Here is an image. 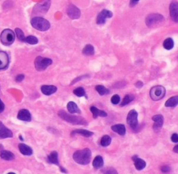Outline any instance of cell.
<instances>
[{
    "instance_id": "1",
    "label": "cell",
    "mask_w": 178,
    "mask_h": 174,
    "mask_svg": "<svg viewBox=\"0 0 178 174\" xmlns=\"http://www.w3.org/2000/svg\"><path fill=\"white\" fill-rule=\"evenodd\" d=\"M92 153L90 149L84 148L75 152L73 154V160L77 164L81 165H86L91 161Z\"/></svg>"
},
{
    "instance_id": "2",
    "label": "cell",
    "mask_w": 178,
    "mask_h": 174,
    "mask_svg": "<svg viewBox=\"0 0 178 174\" xmlns=\"http://www.w3.org/2000/svg\"><path fill=\"white\" fill-rule=\"evenodd\" d=\"M58 115L63 120L67 122V123L72 124L74 125H87V121L84 117L81 116L74 115L72 114L67 113L63 110H61L58 112Z\"/></svg>"
},
{
    "instance_id": "3",
    "label": "cell",
    "mask_w": 178,
    "mask_h": 174,
    "mask_svg": "<svg viewBox=\"0 0 178 174\" xmlns=\"http://www.w3.org/2000/svg\"><path fill=\"white\" fill-rule=\"evenodd\" d=\"M51 6V0H41L40 2L36 4L33 9V15L36 17L45 14Z\"/></svg>"
},
{
    "instance_id": "4",
    "label": "cell",
    "mask_w": 178,
    "mask_h": 174,
    "mask_svg": "<svg viewBox=\"0 0 178 174\" xmlns=\"http://www.w3.org/2000/svg\"><path fill=\"white\" fill-rule=\"evenodd\" d=\"M32 26L36 30L42 31H47L50 28V23L49 21L42 17H34L31 20Z\"/></svg>"
},
{
    "instance_id": "5",
    "label": "cell",
    "mask_w": 178,
    "mask_h": 174,
    "mask_svg": "<svg viewBox=\"0 0 178 174\" xmlns=\"http://www.w3.org/2000/svg\"><path fill=\"white\" fill-rule=\"evenodd\" d=\"M165 21L164 16L158 13H153L148 15L146 18V24L148 28H155L161 25Z\"/></svg>"
},
{
    "instance_id": "6",
    "label": "cell",
    "mask_w": 178,
    "mask_h": 174,
    "mask_svg": "<svg viewBox=\"0 0 178 174\" xmlns=\"http://www.w3.org/2000/svg\"><path fill=\"white\" fill-rule=\"evenodd\" d=\"M15 38V33L9 29H6L1 33V35H0L1 42L5 46L11 45L14 42Z\"/></svg>"
},
{
    "instance_id": "7",
    "label": "cell",
    "mask_w": 178,
    "mask_h": 174,
    "mask_svg": "<svg viewBox=\"0 0 178 174\" xmlns=\"http://www.w3.org/2000/svg\"><path fill=\"white\" fill-rule=\"evenodd\" d=\"M166 94V89L161 86H156L151 88L150 96L153 101H159L163 99Z\"/></svg>"
},
{
    "instance_id": "8",
    "label": "cell",
    "mask_w": 178,
    "mask_h": 174,
    "mask_svg": "<svg viewBox=\"0 0 178 174\" xmlns=\"http://www.w3.org/2000/svg\"><path fill=\"white\" fill-rule=\"evenodd\" d=\"M52 64V60L51 59L47 57H42L40 56L36 57L34 62L35 67H36V70L39 71L45 70Z\"/></svg>"
},
{
    "instance_id": "9",
    "label": "cell",
    "mask_w": 178,
    "mask_h": 174,
    "mask_svg": "<svg viewBox=\"0 0 178 174\" xmlns=\"http://www.w3.org/2000/svg\"><path fill=\"white\" fill-rule=\"evenodd\" d=\"M127 123L133 130H136L139 127L138 113L136 110H131L127 117Z\"/></svg>"
},
{
    "instance_id": "10",
    "label": "cell",
    "mask_w": 178,
    "mask_h": 174,
    "mask_svg": "<svg viewBox=\"0 0 178 174\" xmlns=\"http://www.w3.org/2000/svg\"><path fill=\"white\" fill-rule=\"evenodd\" d=\"M113 16V13L109 10L104 9L98 15L96 19V23L98 25L104 24L107 18H111Z\"/></svg>"
},
{
    "instance_id": "11",
    "label": "cell",
    "mask_w": 178,
    "mask_h": 174,
    "mask_svg": "<svg viewBox=\"0 0 178 174\" xmlns=\"http://www.w3.org/2000/svg\"><path fill=\"white\" fill-rule=\"evenodd\" d=\"M67 14L70 18L76 20L79 18L81 15L80 10L73 4H70L67 9Z\"/></svg>"
},
{
    "instance_id": "12",
    "label": "cell",
    "mask_w": 178,
    "mask_h": 174,
    "mask_svg": "<svg viewBox=\"0 0 178 174\" xmlns=\"http://www.w3.org/2000/svg\"><path fill=\"white\" fill-rule=\"evenodd\" d=\"M169 12L172 20L178 22V2L173 1L169 7Z\"/></svg>"
},
{
    "instance_id": "13",
    "label": "cell",
    "mask_w": 178,
    "mask_h": 174,
    "mask_svg": "<svg viewBox=\"0 0 178 174\" xmlns=\"http://www.w3.org/2000/svg\"><path fill=\"white\" fill-rule=\"evenodd\" d=\"M13 135L11 129L7 128L2 122H0V139L12 138Z\"/></svg>"
},
{
    "instance_id": "14",
    "label": "cell",
    "mask_w": 178,
    "mask_h": 174,
    "mask_svg": "<svg viewBox=\"0 0 178 174\" xmlns=\"http://www.w3.org/2000/svg\"><path fill=\"white\" fill-rule=\"evenodd\" d=\"M152 120L154 122L153 129L155 131H159L164 125V117L161 115H155L152 117Z\"/></svg>"
},
{
    "instance_id": "15",
    "label": "cell",
    "mask_w": 178,
    "mask_h": 174,
    "mask_svg": "<svg viewBox=\"0 0 178 174\" xmlns=\"http://www.w3.org/2000/svg\"><path fill=\"white\" fill-rule=\"evenodd\" d=\"M0 157L6 161H12L15 159V155L12 152L4 150L3 146L0 145Z\"/></svg>"
},
{
    "instance_id": "16",
    "label": "cell",
    "mask_w": 178,
    "mask_h": 174,
    "mask_svg": "<svg viewBox=\"0 0 178 174\" xmlns=\"http://www.w3.org/2000/svg\"><path fill=\"white\" fill-rule=\"evenodd\" d=\"M17 119L24 122H30L32 120V115L30 112L27 109H21L19 111L17 116Z\"/></svg>"
},
{
    "instance_id": "17",
    "label": "cell",
    "mask_w": 178,
    "mask_h": 174,
    "mask_svg": "<svg viewBox=\"0 0 178 174\" xmlns=\"http://www.w3.org/2000/svg\"><path fill=\"white\" fill-rule=\"evenodd\" d=\"M9 64V55L6 52L0 51V70L7 68Z\"/></svg>"
},
{
    "instance_id": "18",
    "label": "cell",
    "mask_w": 178,
    "mask_h": 174,
    "mask_svg": "<svg viewBox=\"0 0 178 174\" xmlns=\"http://www.w3.org/2000/svg\"><path fill=\"white\" fill-rule=\"evenodd\" d=\"M40 90H41L42 93L44 94V95L50 96L57 92V88L55 86H47V85H44V86H41Z\"/></svg>"
},
{
    "instance_id": "19",
    "label": "cell",
    "mask_w": 178,
    "mask_h": 174,
    "mask_svg": "<svg viewBox=\"0 0 178 174\" xmlns=\"http://www.w3.org/2000/svg\"><path fill=\"white\" fill-rule=\"evenodd\" d=\"M132 160L134 162V166L135 168L138 170V171H141L143 170L145 167H146V163L144 160L139 158L136 155L132 157Z\"/></svg>"
},
{
    "instance_id": "20",
    "label": "cell",
    "mask_w": 178,
    "mask_h": 174,
    "mask_svg": "<svg viewBox=\"0 0 178 174\" xmlns=\"http://www.w3.org/2000/svg\"><path fill=\"white\" fill-rule=\"evenodd\" d=\"M18 148L20 152L22 154L26 156H31L33 154V150L31 147L24 144H20L18 145Z\"/></svg>"
},
{
    "instance_id": "21",
    "label": "cell",
    "mask_w": 178,
    "mask_h": 174,
    "mask_svg": "<svg viewBox=\"0 0 178 174\" xmlns=\"http://www.w3.org/2000/svg\"><path fill=\"white\" fill-rule=\"evenodd\" d=\"M111 129L114 132L117 133L121 136H124L126 134V128L125 126L123 124H117V125H114L111 126Z\"/></svg>"
},
{
    "instance_id": "22",
    "label": "cell",
    "mask_w": 178,
    "mask_h": 174,
    "mask_svg": "<svg viewBox=\"0 0 178 174\" xmlns=\"http://www.w3.org/2000/svg\"><path fill=\"white\" fill-rule=\"evenodd\" d=\"M90 110L91 111L93 117L94 119H96L98 117H106L107 116V113L105 111L98 109L95 106H91L90 108Z\"/></svg>"
},
{
    "instance_id": "23",
    "label": "cell",
    "mask_w": 178,
    "mask_h": 174,
    "mask_svg": "<svg viewBox=\"0 0 178 174\" xmlns=\"http://www.w3.org/2000/svg\"><path fill=\"white\" fill-rule=\"evenodd\" d=\"M75 134H79L82 135V136H84V137H88L92 136L94 134V133L93 131H88V130H86V129H75V130H73L71 133V135L73 136Z\"/></svg>"
},
{
    "instance_id": "24",
    "label": "cell",
    "mask_w": 178,
    "mask_h": 174,
    "mask_svg": "<svg viewBox=\"0 0 178 174\" xmlns=\"http://www.w3.org/2000/svg\"><path fill=\"white\" fill-rule=\"evenodd\" d=\"M59 157H58V152L57 151H53L50 152V154L47 157V160L50 163L56 164V165H59Z\"/></svg>"
},
{
    "instance_id": "25",
    "label": "cell",
    "mask_w": 178,
    "mask_h": 174,
    "mask_svg": "<svg viewBox=\"0 0 178 174\" xmlns=\"http://www.w3.org/2000/svg\"><path fill=\"white\" fill-rule=\"evenodd\" d=\"M67 111H69L70 113L73 114V113H80L81 111L78 106L75 102H70L68 104H67Z\"/></svg>"
},
{
    "instance_id": "26",
    "label": "cell",
    "mask_w": 178,
    "mask_h": 174,
    "mask_svg": "<svg viewBox=\"0 0 178 174\" xmlns=\"http://www.w3.org/2000/svg\"><path fill=\"white\" fill-rule=\"evenodd\" d=\"M178 104V96H173L169 98L165 103L166 107L173 108Z\"/></svg>"
},
{
    "instance_id": "27",
    "label": "cell",
    "mask_w": 178,
    "mask_h": 174,
    "mask_svg": "<svg viewBox=\"0 0 178 174\" xmlns=\"http://www.w3.org/2000/svg\"><path fill=\"white\" fill-rule=\"evenodd\" d=\"M104 164V160L103 158H102V156L100 155H98L95 157V159L93 161V166L95 169H100L103 167Z\"/></svg>"
},
{
    "instance_id": "28",
    "label": "cell",
    "mask_w": 178,
    "mask_h": 174,
    "mask_svg": "<svg viewBox=\"0 0 178 174\" xmlns=\"http://www.w3.org/2000/svg\"><path fill=\"white\" fill-rule=\"evenodd\" d=\"M82 53L84 55H87V56H91L93 55L95 53V50L93 46L90 44H87L83 49Z\"/></svg>"
},
{
    "instance_id": "29",
    "label": "cell",
    "mask_w": 178,
    "mask_h": 174,
    "mask_svg": "<svg viewBox=\"0 0 178 174\" xmlns=\"http://www.w3.org/2000/svg\"><path fill=\"white\" fill-rule=\"evenodd\" d=\"M163 46L165 49L170 51V50L173 49L174 46V41L171 38H167L164 41L163 43Z\"/></svg>"
},
{
    "instance_id": "30",
    "label": "cell",
    "mask_w": 178,
    "mask_h": 174,
    "mask_svg": "<svg viewBox=\"0 0 178 174\" xmlns=\"http://www.w3.org/2000/svg\"><path fill=\"white\" fill-rule=\"evenodd\" d=\"M111 143V138L109 135H104L102 137L101 141H100V145L103 147H106L109 146Z\"/></svg>"
},
{
    "instance_id": "31",
    "label": "cell",
    "mask_w": 178,
    "mask_h": 174,
    "mask_svg": "<svg viewBox=\"0 0 178 174\" xmlns=\"http://www.w3.org/2000/svg\"><path fill=\"white\" fill-rule=\"evenodd\" d=\"M95 90L97 92L99 93L100 95H101V96L105 95V94H107L109 93V90H108V89H106L104 86H101V85L97 86L95 87Z\"/></svg>"
},
{
    "instance_id": "32",
    "label": "cell",
    "mask_w": 178,
    "mask_h": 174,
    "mask_svg": "<svg viewBox=\"0 0 178 174\" xmlns=\"http://www.w3.org/2000/svg\"><path fill=\"white\" fill-rule=\"evenodd\" d=\"M134 99V96L132 95V94H127V95L124 97L123 101H122L121 103V106L127 105V104H129L130 102H132Z\"/></svg>"
},
{
    "instance_id": "33",
    "label": "cell",
    "mask_w": 178,
    "mask_h": 174,
    "mask_svg": "<svg viewBox=\"0 0 178 174\" xmlns=\"http://www.w3.org/2000/svg\"><path fill=\"white\" fill-rule=\"evenodd\" d=\"M24 42L31 45H36L38 43V38L34 36H28L27 37H25Z\"/></svg>"
},
{
    "instance_id": "34",
    "label": "cell",
    "mask_w": 178,
    "mask_h": 174,
    "mask_svg": "<svg viewBox=\"0 0 178 174\" xmlns=\"http://www.w3.org/2000/svg\"><path fill=\"white\" fill-rule=\"evenodd\" d=\"M73 93H74L76 96H79V97H82V96H84L86 95L85 90L83 88H81V87L75 89L74 91H73Z\"/></svg>"
},
{
    "instance_id": "35",
    "label": "cell",
    "mask_w": 178,
    "mask_h": 174,
    "mask_svg": "<svg viewBox=\"0 0 178 174\" xmlns=\"http://www.w3.org/2000/svg\"><path fill=\"white\" fill-rule=\"evenodd\" d=\"M103 174H118V171L113 167H106L101 170Z\"/></svg>"
},
{
    "instance_id": "36",
    "label": "cell",
    "mask_w": 178,
    "mask_h": 174,
    "mask_svg": "<svg viewBox=\"0 0 178 174\" xmlns=\"http://www.w3.org/2000/svg\"><path fill=\"white\" fill-rule=\"evenodd\" d=\"M15 34H16L17 38H18L19 41L24 42L25 36H24V32H22V30H20V28H16L15 29Z\"/></svg>"
},
{
    "instance_id": "37",
    "label": "cell",
    "mask_w": 178,
    "mask_h": 174,
    "mask_svg": "<svg viewBox=\"0 0 178 174\" xmlns=\"http://www.w3.org/2000/svg\"><path fill=\"white\" fill-rule=\"evenodd\" d=\"M111 102L113 104L116 105V104H118L119 102H121V97H120L118 94H114L111 99Z\"/></svg>"
},
{
    "instance_id": "38",
    "label": "cell",
    "mask_w": 178,
    "mask_h": 174,
    "mask_svg": "<svg viewBox=\"0 0 178 174\" xmlns=\"http://www.w3.org/2000/svg\"><path fill=\"white\" fill-rule=\"evenodd\" d=\"M161 171L163 172V173H168L170 171H171V167H169V166L168 165H164L162 166L161 168Z\"/></svg>"
},
{
    "instance_id": "39",
    "label": "cell",
    "mask_w": 178,
    "mask_h": 174,
    "mask_svg": "<svg viewBox=\"0 0 178 174\" xmlns=\"http://www.w3.org/2000/svg\"><path fill=\"white\" fill-rule=\"evenodd\" d=\"M24 74H19L17 75L16 78H15V80H16V82H21V81L24 80Z\"/></svg>"
},
{
    "instance_id": "40",
    "label": "cell",
    "mask_w": 178,
    "mask_h": 174,
    "mask_svg": "<svg viewBox=\"0 0 178 174\" xmlns=\"http://www.w3.org/2000/svg\"><path fill=\"white\" fill-rule=\"evenodd\" d=\"M171 141L173 143H178V134H173L171 136Z\"/></svg>"
},
{
    "instance_id": "41",
    "label": "cell",
    "mask_w": 178,
    "mask_h": 174,
    "mask_svg": "<svg viewBox=\"0 0 178 174\" xmlns=\"http://www.w3.org/2000/svg\"><path fill=\"white\" fill-rule=\"evenodd\" d=\"M4 108H5L4 104L3 103V102L1 101V99H0V113H2L4 110Z\"/></svg>"
},
{
    "instance_id": "42",
    "label": "cell",
    "mask_w": 178,
    "mask_h": 174,
    "mask_svg": "<svg viewBox=\"0 0 178 174\" xmlns=\"http://www.w3.org/2000/svg\"><path fill=\"white\" fill-rule=\"evenodd\" d=\"M135 86H136L137 88H141L144 86V83H143V82H141V81H138V82H136V83H135Z\"/></svg>"
},
{
    "instance_id": "43",
    "label": "cell",
    "mask_w": 178,
    "mask_h": 174,
    "mask_svg": "<svg viewBox=\"0 0 178 174\" xmlns=\"http://www.w3.org/2000/svg\"><path fill=\"white\" fill-rule=\"evenodd\" d=\"M139 0H130V4H130V7H134V6L139 2Z\"/></svg>"
},
{
    "instance_id": "44",
    "label": "cell",
    "mask_w": 178,
    "mask_h": 174,
    "mask_svg": "<svg viewBox=\"0 0 178 174\" xmlns=\"http://www.w3.org/2000/svg\"><path fill=\"white\" fill-rule=\"evenodd\" d=\"M87 76H81V77H79V78H76V79H75V80L73 81V82L72 83V84H74L75 83H76V82H77V81L82 80V78H85V77H87Z\"/></svg>"
},
{
    "instance_id": "45",
    "label": "cell",
    "mask_w": 178,
    "mask_h": 174,
    "mask_svg": "<svg viewBox=\"0 0 178 174\" xmlns=\"http://www.w3.org/2000/svg\"><path fill=\"white\" fill-rule=\"evenodd\" d=\"M60 171H61L62 173H67V170L65 169V168H63V167H60Z\"/></svg>"
},
{
    "instance_id": "46",
    "label": "cell",
    "mask_w": 178,
    "mask_h": 174,
    "mask_svg": "<svg viewBox=\"0 0 178 174\" xmlns=\"http://www.w3.org/2000/svg\"><path fill=\"white\" fill-rule=\"evenodd\" d=\"M173 152H175V153L178 154V145H177V146H175V147L173 148Z\"/></svg>"
},
{
    "instance_id": "47",
    "label": "cell",
    "mask_w": 178,
    "mask_h": 174,
    "mask_svg": "<svg viewBox=\"0 0 178 174\" xmlns=\"http://www.w3.org/2000/svg\"><path fill=\"white\" fill-rule=\"evenodd\" d=\"M7 174H15V173H13V172H10V173H7Z\"/></svg>"
}]
</instances>
